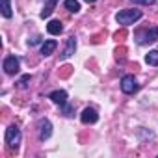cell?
<instances>
[{
	"instance_id": "6da1fadb",
	"label": "cell",
	"mask_w": 158,
	"mask_h": 158,
	"mask_svg": "<svg viewBox=\"0 0 158 158\" xmlns=\"http://www.w3.org/2000/svg\"><path fill=\"white\" fill-rule=\"evenodd\" d=\"M141 19V11L139 10H121L117 15H115V21L123 26H128V24H134L136 21Z\"/></svg>"
},
{
	"instance_id": "7a4b0ae2",
	"label": "cell",
	"mask_w": 158,
	"mask_h": 158,
	"mask_svg": "<svg viewBox=\"0 0 158 158\" xmlns=\"http://www.w3.org/2000/svg\"><path fill=\"white\" fill-rule=\"evenodd\" d=\"M4 139H6V143H8L10 149H17L19 143H21V128H19L17 125L8 127V128H6V136H4Z\"/></svg>"
},
{
	"instance_id": "3957f363",
	"label": "cell",
	"mask_w": 158,
	"mask_h": 158,
	"mask_svg": "<svg viewBox=\"0 0 158 158\" xmlns=\"http://www.w3.org/2000/svg\"><path fill=\"white\" fill-rule=\"evenodd\" d=\"M138 80L132 76V74H125L123 78H121V89H123V93H127V95H132V93H136L138 91Z\"/></svg>"
},
{
	"instance_id": "277c9868",
	"label": "cell",
	"mask_w": 158,
	"mask_h": 158,
	"mask_svg": "<svg viewBox=\"0 0 158 158\" xmlns=\"http://www.w3.org/2000/svg\"><path fill=\"white\" fill-rule=\"evenodd\" d=\"M156 39H158V26H152V28H149V30H145V32H141V34L138 35V43H139V45L154 43Z\"/></svg>"
},
{
	"instance_id": "5b68a950",
	"label": "cell",
	"mask_w": 158,
	"mask_h": 158,
	"mask_svg": "<svg viewBox=\"0 0 158 158\" xmlns=\"http://www.w3.org/2000/svg\"><path fill=\"white\" fill-rule=\"evenodd\" d=\"M19 69H21V61H19L17 56H8L4 60V71H6V74H15V73H19Z\"/></svg>"
},
{
	"instance_id": "8992f818",
	"label": "cell",
	"mask_w": 158,
	"mask_h": 158,
	"mask_svg": "<svg viewBox=\"0 0 158 158\" xmlns=\"http://www.w3.org/2000/svg\"><path fill=\"white\" fill-rule=\"evenodd\" d=\"M37 132H39V139L41 141L48 139L52 136V125H50V121L48 119H41L39 125H37Z\"/></svg>"
},
{
	"instance_id": "52a82bcc",
	"label": "cell",
	"mask_w": 158,
	"mask_h": 158,
	"mask_svg": "<svg viewBox=\"0 0 158 158\" xmlns=\"http://www.w3.org/2000/svg\"><path fill=\"white\" fill-rule=\"evenodd\" d=\"M74 50H76V37H74V35H71V37L67 39V45H65L63 52H61V60L71 58V56L74 54Z\"/></svg>"
},
{
	"instance_id": "ba28073f",
	"label": "cell",
	"mask_w": 158,
	"mask_h": 158,
	"mask_svg": "<svg viewBox=\"0 0 158 158\" xmlns=\"http://www.w3.org/2000/svg\"><path fill=\"white\" fill-rule=\"evenodd\" d=\"M80 119H82V123H86V125H91V123H97V119H99V114H97L93 108H86V110L80 114Z\"/></svg>"
},
{
	"instance_id": "9c48e42d",
	"label": "cell",
	"mask_w": 158,
	"mask_h": 158,
	"mask_svg": "<svg viewBox=\"0 0 158 158\" xmlns=\"http://www.w3.org/2000/svg\"><path fill=\"white\" fill-rule=\"evenodd\" d=\"M48 99L52 101V102H56V104H65L67 102V93L63 91V89H56V91H52L50 95H48Z\"/></svg>"
},
{
	"instance_id": "30bf717a",
	"label": "cell",
	"mask_w": 158,
	"mask_h": 158,
	"mask_svg": "<svg viewBox=\"0 0 158 158\" xmlns=\"http://www.w3.org/2000/svg\"><path fill=\"white\" fill-rule=\"evenodd\" d=\"M56 47H58V43H56L54 39H47V41L41 45V54H43V56H50V54L56 50Z\"/></svg>"
},
{
	"instance_id": "8fae6325",
	"label": "cell",
	"mask_w": 158,
	"mask_h": 158,
	"mask_svg": "<svg viewBox=\"0 0 158 158\" xmlns=\"http://www.w3.org/2000/svg\"><path fill=\"white\" fill-rule=\"evenodd\" d=\"M47 30H48V34H52V35H60V34L63 32V24H61L60 21H50L48 26H47Z\"/></svg>"
},
{
	"instance_id": "7c38bea8",
	"label": "cell",
	"mask_w": 158,
	"mask_h": 158,
	"mask_svg": "<svg viewBox=\"0 0 158 158\" xmlns=\"http://www.w3.org/2000/svg\"><path fill=\"white\" fill-rule=\"evenodd\" d=\"M56 2H58V0H47V6H45V8H43V11H41V17H43V19L50 17V13H52V10H54Z\"/></svg>"
},
{
	"instance_id": "4fadbf2b",
	"label": "cell",
	"mask_w": 158,
	"mask_h": 158,
	"mask_svg": "<svg viewBox=\"0 0 158 158\" xmlns=\"http://www.w3.org/2000/svg\"><path fill=\"white\" fill-rule=\"evenodd\" d=\"M65 8L71 13H78L80 11V2H78V0H65Z\"/></svg>"
},
{
	"instance_id": "5bb4252c",
	"label": "cell",
	"mask_w": 158,
	"mask_h": 158,
	"mask_svg": "<svg viewBox=\"0 0 158 158\" xmlns=\"http://www.w3.org/2000/svg\"><path fill=\"white\" fill-rule=\"evenodd\" d=\"M2 2V15L6 17V19H10L11 15H13V11H11V4H10V0H0Z\"/></svg>"
},
{
	"instance_id": "9a60e30c",
	"label": "cell",
	"mask_w": 158,
	"mask_h": 158,
	"mask_svg": "<svg viewBox=\"0 0 158 158\" xmlns=\"http://www.w3.org/2000/svg\"><path fill=\"white\" fill-rule=\"evenodd\" d=\"M145 61L149 65H158V50H151L147 56H145Z\"/></svg>"
},
{
	"instance_id": "2e32d148",
	"label": "cell",
	"mask_w": 158,
	"mask_h": 158,
	"mask_svg": "<svg viewBox=\"0 0 158 158\" xmlns=\"http://www.w3.org/2000/svg\"><path fill=\"white\" fill-rule=\"evenodd\" d=\"M30 80H32V76H30V74H24V76L21 78V80L17 82V86H19L21 89H26V88L30 86Z\"/></svg>"
},
{
	"instance_id": "e0dca14e",
	"label": "cell",
	"mask_w": 158,
	"mask_h": 158,
	"mask_svg": "<svg viewBox=\"0 0 158 158\" xmlns=\"http://www.w3.org/2000/svg\"><path fill=\"white\" fill-rule=\"evenodd\" d=\"M61 112H63V115H67V117H71V115H73V108H71V106H67V102H65V104H61Z\"/></svg>"
},
{
	"instance_id": "ac0fdd59",
	"label": "cell",
	"mask_w": 158,
	"mask_h": 158,
	"mask_svg": "<svg viewBox=\"0 0 158 158\" xmlns=\"http://www.w3.org/2000/svg\"><path fill=\"white\" fill-rule=\"evenodd\" d=\"M41 43V35H34L32 39H28V45L30 47H35V45H39Z\"/></svg>"
},
{
	"instance_id": "d6986e66",
	"label": "cell",
	"mask_w": 158,
	"mask_h": 158,
	"mask_svg": "<svg viewBox=\"0 0 158 158\" xmlns=\"http://www.w3.org/2000/svg\"><path fill=\"white\" fill-rule=\"evenodd\" d=\"M132 2H136V4H145V6H149V4H154L156 0H132Z\"/></svg>"
},
{
	"instance_id": "ffe728a7",
	"label": "cell",
	"mask_w": 158,
	"mask_h": 158,
	"mask_svg": "<svg viewBox=\"0 0 158 158\" xmlns=\"http://www.w3.org/2000/svg\"><path fill=\"white\" fill-rule=\"evenodd\" d=\"M86 2H88V4H93V2H97V0H86Z\"/></svg>"
}]
</instances>
